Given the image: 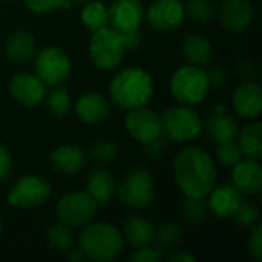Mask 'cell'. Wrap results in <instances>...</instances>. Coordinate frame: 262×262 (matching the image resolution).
<instances>
[{
    "label": "cell",
    "mask_w": 262,
    "mask_h": 262,
    "mask_svg": "<svg viewBox=\"0 0 262 262\" xmlns=\"http://www.w3.org/2000/svg\"><path fill=\"white\" fill-rule=\"evenodd\" d=\"M250 236H249V241H247V247H249V252L253 255V258L256 261H261L262 259V226L261 223L256 224L255 227L250 229Z\"/></svg>",
    "instance_id": "38"
},
{
    "label": "cell",
    "mask_w": 262,
    "mask_h": 262,
    "mask_svg": "<svg viewBox=\"0 0 262 262\" xmlns=\"http://www.w3.org/2000/svg\"><path fill=\"white\" fill-rule=\"evenodd\" d=\"M66 256H68V259L72 262H80L84 259V255L81 253V250L78 249V247H74V249H71L68 253H66Z\"/></svg>",
    "instance_id": "45"
},
{
    "label": "cell",
    "mask_w": 262,
    "mask_h": 262,
    "mask_svg": "<svg viewBox=\"0 0 262 262\" xmlns=\"http://www.w3.org/2000/svg\"><path fill=\"white\" fill-rule=\"evenodd\" d=\"M255 64L252 63V61H249V60H243V61H239L238 64H236V69L239 71V72H243V74H246V75H252L253 74V71H255Z\"/></svg>",
    "instance_id": "44"
},
{
    "label": "cell",
    "mask_w": 262,
    "mask_h": 262,
    "mask_svg": "<svg viewBox=\"0 0 262 262\" xmlns=\"http://www.w3.org/2000/svg\"><path fill=\"white\" fill-rule=\"evenodd\" d=\"M72 3H75V5H84V3H88V2H91V0H71Z\"/></svg>",
    "instance_id": "46"
},
{
    "label": "cell",
    "mask_w": 262,
    "mask_h": 262,
    "mask_svg": "<svg viewBox=\"0 0 262 262\" xmlns=\"http://www.w3.org/2000/svg\"><path fill=\"white\" fill-rule=\"evenodd\" d=\"M86 192L98 206H107L117 193V180L106 169H95L86 180Z\"/></svg>",
    "instance_id": "23"
},
{
    "label": "cell",
    "mask_w": 262,
    "mask_h": 262,
    "mask_svg": "<svg viewBox=\"0 0 262 262\" xmlns=\"http://www.w3.org/2000/svg\"><path fill=\"white\" fill-rule=\"evenodd\" d=\"M206 198L209 212L220 220H233L244 201V195L233 184L215 186Z\"/></svg>",
    "instance_id": "17"
},
{
    "label": "cell",
    "mask_w": 262,
    "mask_h": 262,
    "mask_svg": "<svg viewBox=\"0 0 262 262\" xmlns=\"http://www.w3.org/2000/svg\"><path fill=\"white\" fill-rule=\"evenodd\" d=\"M109 8V26L120 34L140 29L144 21L141 0H112Z\"/></svg>",
    "instance_id": "14"
},
{
    "label": "cell",
    "mask_w": 262,
    "mask_h": 262,
    "mask_svg": "<svg viewBox=\"0 0 262 262\" xmlns=\"http://www.w3.org/2000/svg\"><path fill=\"white\" fill-rule=\"evenodd\" d=\"M121 35H123V40H124V45H126L127 51L137 49L140 46V43H141V32H140V29L129 31V32H124Z\"/></svg>",
    "instance_id": "42"
},
{
    "label": "cell",
    "mask_w": 262,
    "mask_h": 262,
    "mask_svg": "<svg viewBox=\"0 0 262 262\" xmlns=\"http://www.w3.org/2000/svg\"><path fill=\"white\" fill-rule=\"evenodd\" d=\"M154 92L155 84L152 75L138 66L121 69L109 83L111 101L123 111L147 106Z\"/></svg>",
    "instance_id": "2"
},
{
    "label": "cell",
    "mask_w": 262,
    "mask_h": 262,
    "mask_svg": "<svg viewBox=\"0 0 262 262\" xmlns=\"http://www.w3.org/2000/svg\"><path fill=\"white\" fill-rule=\"evenodd\" d=\"M180 210H181V216L190 224L203 223L209 213L207 203L204 201V198H192V196H184Z\"/></svg>",
    "instance_id": "31"
},
{
    "label": "cell",
    "mask_w": 262,
    "mask_h": 262,
    "mask_svg": "<svg viewBox=\"0 0 262 262\" xmlns=\"http://www.w3.org/2000/svg\"><path fill=\"white\" fill-rule=\"evenodd\" d=\"M209 140L215 144L236 140L239 134L238 121L227 112H213L207 117L206 124H203Z\"/></svg>",
    "instance_id": "22"
},
{
    "label": "cell",
    "mask_w": 262,
    "mask_h": 262,
    "mask_svg": "<svg viewBox=\"0 0 262 262\" xmlns=\"http://www.w3.org/2000/svg\"><path fill=\"white\" fill-rule=\"evenodd\" d=\"M14 172V160L8 147L0 143V183L9 180Z\"/></svg>",
    "instance_id": "39"
},
{
    "label": "cell",
    "mask_w": 262,
    "mask_h": 262,
    "mask_svg": "<svg viewBox=\"0 0 262 262\" xmlns=\"http://www.w3.org/2000/svg\"><path fill=\"white\" fill-rule=\"evenodd\" d=\"M3 232V220H2V215H0V235Z\"/></svg>",
    "instance_id": "47"
},
{
    "label": "cell",
    "mask_w": 262,
    "mask_h": 262,
    "mask_svg": "<svg viewBox=\"0 0 262 262\" xmlns=\"http://www.w3.org/2000/svg\"><path fill=\"white\" fill-rule=\"evenodd\" d=\"M45 103H46L49 114L54 117H58V118L68 115V112L72 109V104H74L69 91L66 88H63L61 84L54 86L49 92H46Z\"/></svg>",
    "instance_id": "30"
},
{
    "label": "cell",
    "mask_w": 262,
    "mask_h": 262,
    "mask_svg": "<svg viewBox=\"0 0 262 262\" xmlns=\"http://www.w3.org/2000/svg\"><path fill=\"white\" fill-rule=\"evenodd\" d=\"M91 155L94 157L95 161H98L101 164L111 163L118 155V144L115 141H112L111 138H98L91 146Z\"/></svg>",
    "instance_id": "35"
},
{
    "label": "cell",
    "mask_w": 262,
    "mask_h": 262,
    "mask_svg": "<svg viewBox=\"0 0 262 262\" xmlns=\"http://www.w3.org/2000/svg\"><path fill=\"white\" fill-rule=\"evenodd\" d=\"M232 107L244 120H258L262 111L261 84L253 80L241 81L233 89Z\"/></svg>",
    "instance_id": "16"
},
{
    "label": "cell",
    "mask_w": 262,
    "mask_h": 262,
    "mask_svg": "<svg viewBox=\"0 0 262 262\" xmlns=\"http://www.w3.org/2000/svg\"><path fill=\"white\" fill-rule=\"evenodd\" d=\"M34 69V74L46 86L54 88L63 84L69 78L72 72V61L64 49L58 46H46L35 52Z\"/></svg>",
    "instance_id": "9"
},
{
    "label": "cell",
    "mask_w": 262,
    "mask_h": 262,
    "mask_svg": "<svg viewBox=\"0 0 262 262\" xmlns=\"http://www.w3.org/2000/svg\"><path fill=\"white\" fill-rule=\"evenodd\" d=\"M25 6L34 14H48L57 9H69L71 0H23Z\"/></svg>",
    "instance_id": "36"
},
{
    "label": "cell",
    "mask_w": 262,
    "mask_h": 262,
    "mask_svg": "<svg viewBox=\"0 0 262 262\" xmlns=\"http://www.w3.org/2000/svg\"><path fill=\"white\" fill-rule=\"evenodd\" d=\"M167 138L163 135L160 138H155L149 143H144L143 144V149H144V154L150 158H160L166 154L167 150Z\"/></svg>",
    "instance_id": "41"
},
{
    "label": "cell",
    "mask_w": 262,
    "mask_h": 262,
    "mask_svg": "<svg viewBox=\"0 0 262 262\" xmlns=\"http://www.w3.org/2000/svg\"><path fill=\"white\" fill-rule=\"evenodd\" d=\"M183 58L187 64L193 66H207L213 58V48L210 40L203 34H190L184 38L181 48Z\"/></svg>",
    "instance_id": "25"
},
{
    "label": "cell",
    "mask_w": 262,
    "mask_h": 262,
    "mask_svg": "<svg viewBox=\"0 0 262 262\" xmlns=\"http://www.w3.org/2000/svg\"><path fill=\"white\" fill-rule=\"evenodd\" d=\"M218 18L221 26L229 32H244L255 20V8L252 0H223Z\"/></svg>",
    "instance_id": "15"
},
{
    "label": "cell",
    "mask_w": 262,
    "mask_h": 262,
    "mask_svg": "<svg viewBox=\"0 0 262 262\" xmlns=\"http://www.w3.org/2000/svg\"><path fill=\"white\" fill-rule=\"evenodd\" d=\"M126 51L123 35L111 26L94 31L88 45V54L92 64L106 72L117 69L123 63Z\"/></svg>",
    "instance_id": "5"
},
{
    "label": "cell",
    "mask_w": 262,
    "mask_h": 262,
    "mask_svg": "<svg viewBox=\"0 0 262 262\" xmlns=\"http://www.w3.org/2000/svg\"><path fill=\"white\" fill-rule=\"evenodd\" d=\"M75 115L86 124H98L109 118L111 103L109 100L95 91L84 92L78 97V100L72 104Z\"/></svg>",
    "instance_id": "19"
},
{
    "label": "cell",
    "mask_w": 262,
    "mask_h": 262,
    "mask_svg": "<svg viewBox=\"0 0 262 262\" xmlns=\"http://www.w3.org/2000/svg\"><path fill=\"white\" fill-rule=\"evenodd\" d=\"M124 244L121 230L107 221H91L78 236V249L91 261H115L123 255Z\"/></svg>",
    "instance_id": "3"
},
{
    "label": "cell",
    "mask_w": 262,
    "mask_h": 262,
    "mask_svg": "<svg viewBox=\"0 0 262 262\" xmlns=\"http://www.w3.org/2000/svg\"><path fill=\"white\" fill-rule=\"evenodd\" d=\"M52 193L51 183L40 175H25L18 178L6 195L9 206L17 209H32L43 206Z\"/></svg>",
    "instance_id": "10"
},
{
    "label": "cell",
    "mask_w": 262,
    "mask_h": 262,
    "mask_svg": "<svg viewBox=\"0 0 262 262\" xmlns=\"http://www.w3.org/2000/svg\"><path fill=\"white\" fill-rule=\"evenodd\" d=\"M80 20L84 28H88L91 32L109 26V8L98 0H91L84 5H81Z\"/></svg>",
    "instance_id": "28"
},
{
    "label": "cell",
    "mask_w": 262,
    "mask_h": 262,
    "mask_svg": "<svg viewBox=\"0 0 262 262\" xmlns=\"http://www.w3.org/2000/svg\"><path fill=\"white\" fill-rule=\"evenodd\" d=\"M9 95L14 101L25 107L38 106L48 92V86L32 72H17L9 80Z\"/></svg>",
    "instance_id": "13"
},
{
    "label": "cell",
    "mask_w": 262,
    "mask_h": 262,
    "mask_svg": "<svg viewBox=\"0 0 262 262\" xmlns=\"http://www.w3.org/2000/svg\"><path fill=\"white\" fill-rule=\"evenodd\" d=\"M164 259H166V252L152 244L135 247L134 253L129 256L130 262H160Z\"/></svg>",
    "instance_id": "37"
},
{
    "label": "cell",
    "mask_w": 262,
    "mask_h": 262,
    "mask_svg": "<svg viewBox=\"0 0 262 262\" xmlns=\"http://www.w3.org/2000/svg\"><path fill=\"white\" fill-rule=\"evenodd\" d=\"M163 135L169 141L189 143L196 140L203 132V120L192 106L175 104L160 114Z\"/></svg>",
    "instance_id": "6"
},
{
    "label": "cell",
    "mask_w": 262,
    "mask_h": 262,
    "mask_svg": "<svg viewBox=\"0 0 262 262\" xmlns=\"http://www.w3.org/2000/svg\"><path fill=\"white\" fill-rule=\"evenodd\" d=\"M166 259L170 262H195L196 261V258H195L190 252H186V250H178V252H175L173 255L166 256Z\"/></svg>",
    "instance_id": "43"
},
{
    "label": "cell",
    "mask_w": 262,
    "mask_h": 262,
    "mask_svg": "<svg viewBox=\"0 0 262 262\" xmlns=\"http://www.w3.org/2000/svg\"><path fill=\"white\" fill-rule=\"evenodd\" d=\"M169 89L177 103L193 107L204 101L210 91L207 71L193 64L181 66L172 74Z\"/></svg>",
    "instance_id": "4"
},
{
    "label": "cell",
    "mask_w": 262,
    "mask_h": 262,
    "mask_svg": "<svg viewBox=\"0 0 262 262\" xmlns=\"http://www.w3.org/2000/svg\"><path fill=\"white\" fill-rule=\"evenodd\" d=\"M121 235L124 238V243H127L132 247L154 244L155 226L150 220H147L143 215H132L124 221Z\"/></svg>",
    "instance_id": "24"
},
{
    "label": "cell",
    "mask_w": 262,
    "mask_h": 262,
    "mask_svg": "<svg viewBox=\"0 0 262 262\" xmlns=\"http://www.w3.org/2000/svg\"><path fill=\"white\" fill-rule=\"evenodd\" d=\"M46 243L49 249H52L54 252L66 255L71 249L75 247L77 238L72 227L58 221L46 229Z\"/></svg>",
    "instance_id": "27"
},
{
    "label": "cell",
    "mask_w": 262,
    "mask_h": 262,
    "mask_svg": "<svg viewBox=\"0 0 262 262\" xmlns=\"http://www.w3.org/2000/svg\"><path fill=\"white\" fill-rule=\"evenodd\" d=\"M243 157L261 160L262 157V124L258 120H252L243 130H239L236 138Z\"/></svg>",
    "instance_id": "26"
},
{
    "label": "cell",
    "mask_w": 262,
    "mask_h": 262,
    "mask_svg": "<svg viewBox=\"0 0 262 262\" xmlns=\"http://www.w3.org/2000/svg\"><path fill=\"white\" fill-rule=\"evenodd\" d=\"M184 11L186 17L195 23H209L216 17V9L210 0H187Z\"/></svg>",
    "instance_id": "32"
},
{
    "label": "cell",
    "mask_w": 262,
    "mask_h": 262,
    "mask_svg": "<svg viewBox=\"0 0 262 262\" xmlns=\"http://www.w3.org/2000/svg\"><path fill=\"white\" fill-rule=\"evenodd\" d=\"M117 193L120 203L132 210L149 207L155 196V181L152 173L143 166L129 169L120 186H117Z\"/></svg>",
    "instance_id": "7"
},
{
    "label": "cell",
    "mask_w": 262,
    "mask_h": 262,
    "mask_svg": "<svg viewBox=\"0 0 262 262\" xmlns=\"http://www.w3.org/2000/svg\"><path fill=\"white\" fill-rule=\"evenodd\" d=\"M173 178L184 196L206 198L216 186L218 169L207 150L189 146L173 160Z\"/></svg>",
    "instance_id": "1"
},
{
    "label": "cell",
    "mask_w": 262,
    "mask_h": 262,
    "mask_svg": "<svg viewBox=\"0 0 262 262\" xmlns=\"http://www.w3.org/2000/svg\"><path fill=\"white\" fill-rule=\"evenodd\" d=\"M98 207L100 206L86 190H74L58 198L55 213L60 223L72 229H81L95 220Z\"/></svg>",
    "instance_id": "8"
},
{
    "label": "cell",
    "mask_w": 262,
    "mask_h": 262,
    "mask_svg": "<svg viewBox=\"0 0 262 262\" xmlns=\"http://www.w3.org/2000/svg\"><path fill=\"white\" fill-rule=\"evenodd\" d=\"M124 127L127 134L141 144L163 137V123L160 114L146 106L127 111Z\"/></svg>",
    "instance_id": "12"
},
{
    "label": "cell",
    "mask_w": 262,
    "mask_h": 262,
    "mask_svg": "<svg viewBox=\"0 0 262 262\" xmlns=\"http://www.w3.org/2000/svg\"><path fill=\"white\" fill-rule=\"evenodd\" d=\"M49 163L60 175H75L86 166V154L75 144H61L51 152Z\"/></svg>",
    "instance_id": "20"
},
{
    "label": "cell",
    "mask_w": 262,
    "mask_h": 262,
    "mask_svg": "<svg viewBox=\"0 0 262 262\" xmlns=\"http://www.w3.org/2000/svg\"><path fill=\"white\" fill-rule=\"evenodd\" d=\"M144 18L157 32L175 31L186 20L184 3L181 0H154L144 11Z\"/></svg>",
    "instance_id": "11"
},
{
    "label": "cell",
    "mask_w": 262,
    "mask_h": 262,
    "mask_svg": "<svg viewBox=\"0 0 262 262\" xmlns=\"http://www.w3.org/2000/svg\"><path fill=\"white\" fill-rule=\"evenodd\" d=\"M183 238H184V229L178 223L167 221V223H163L158 227H155L154 243L157 244V247L163 249L164 252L177 249L181 244Z\"/></svg>",
    "instance_id": "29"
},
{
    "label": "cell",
    "mask_w": 262,
    "mask_h": 262,
    "mask_svg": "<svg viewBox=\"0 0 262 262\" xmlns=\"http://www.w3.org/2000/svg\"><path fill=\"white\" fill-rule=\"evenodd\" d=\"M5 54L9 61L25 64L35 55V38L26 29H15L5 41Z\"/></svg>",
    "instance_id": "21"
},
{
    "label": "cell",
    "mask_w": 262,
    "mask_h": 262,
    "mask_svg": "<svg viewBox=\"0 0 262 262\" xmlns=\"http://www.w3.org/2000/svg\"><path fill=\"white\" fill-rule=\"evenodd\" d=\"M233 220L236 221V224L241 229H252L256 224H259L261 210L253 201H243V204L239 206Z\"/></svg>",
    "instance_id": "34"
},
{
    "label": "cell",
    "mask_w": 262,
    "mask_h": 262,
    "mask_svg": "<svg viewBox=\"0 0 262 262\" xmlns=\"http://www.w3.org/2000/svg\"><path fill=\"white\" fill-rule=\"evenodd\" d=\"M206 71H207L210 88H221L229 81V71L221 64H213Z\"/></svg>",
    "instance_id": "40"
},
{
    "label": "cell",
    "mask_w": 262,
    "mask_h": 262,
    "mask_svg": "<svg viewBox=\"0 0 262 262\" xmlns=\"http://www.w3.org/2000/svg\"><path fill=\"white\" fill-rule=\"evenodd\" d=\"M215 157H216V161L224 167H233L241 158H244L236 140H230V141L216 144Z\"/></svg>",
    "instance_id": "33"
},
{
    "label": "cell",
    "mask_w": 262,
    "mask_h": 262,
    "mask_svg": "<svg viewBox=\"0 0 262 262\" xmlns=\"http://www.w3.org/2000/svg\"><path fill=\"white\" fill-rule=\"evenodd\" d=\"M232 184L243 195L256 196L261 193L262 167L259 160L241 158L232 167Z\"/></svg>",
    "instance_id": "18"
}]
</instances>
